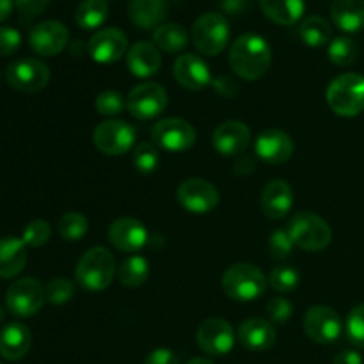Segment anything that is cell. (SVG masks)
<instances>
[{
	"instance_id": "44dd1931",
	"label": "cell",
	"mask_w": 364,
	"mask_h": 364,
	"mask_svg": "<svg viewBox=\"0 0 364 364\" xmlns=\"http://www.w3.org/2000/svg\"><path fill=\"white\" fill-rule=\"evenodd\" d=\"M238 340L244 348L251 352H265L274 347L277 333L272 323L265 318H247L238 329Z\"/></svg>"
},
{
	"instance_id": "ee69618b",
	"label": "cell",
	"mask_w": 364,
	"mask_h": 364,
	"mask_svg": "<svg viewBox=\"0 0 364 364\" xmlns=\"http://www.w3.org/2000/svg\"><path fill=\"white\" fill-rule=\"evenodd\" d=\"M144 364H180V359L169 348H156L146 358Z\"/></svg>"
},
{
	"instance_id": "e575fe53",
	"label": "cell",
	"mask_w": 364,
	"mask_h": 364,
	"mask_svg": "<svg viewBox=\"0 0 364 364\" xmlns=\"http://www.w3.org/2000/svg\"><path fill=\"white\" fill-rule=\"evenodd\" d=\"M132 162H134L135 169L142 174L155 173L156 167L160 164L159 149L151 142H141L135 146L134 155H132Z\"/></svg>"
},
{
	"instance_id": "f6af8a7d",
	"label": "cell",
	"mask_w": 364,
	"mask_h": 364,
	"mask_svg": "<svg viewBox=\"0 0 364 364\" xmlns=\"http://www.w3.org/2000/svg\"><path fill=\"white\" fill-rule=\"evenodd\" d=\"M50 0H14V4L18 6V9L21 11L27 16H38L43 11L46 9Z\"/></svg>"
},
{
	"instance_id": "74e56055",
	"label": "cell",
	"mask_w": 364,
	"mask_h": 364,
	"mask_svg": "<svg viewBox=\"0 0 364 364\" xmlns=\"http://www.w3.org/2000/svg\"><path fill=\"white\" fill-rule=\"evenodd\" d=\"M46 291V301L50 304H66L73 299L75 295V287L70 279H64V277H55V279L50 281L48 284L45 287Z\"/></svg>"
},
{
	"instance_id": "484cf974",
	"label": "cell",
	"mask_w": 364,
	"mask_h": 364,
	"mask_svg": "<svg viewBox=\"0 0 364 364\" xmlns=\"http://www.w3.org/2000/svg\"><path fill=\"white\" fill-rule=\"evenodd\" d=\"M27 263V245L21 238L6 237L0 240V277L18 276Z\"/></svg>"
},
{
	"instance_id": "4316f807",
	"label": "cell",
	"mask_w": 364,
	"mask_h": 364,
	"mask_svg": "<svg viewBox=\"0 0 364 364\" xmlns=\"http://www.w3.org/2000/svg\"><path fill=\"white\" fill-rule=\"evenodd\" d=\"M331 18L345 32H359L364 28V0H334Z\"/></svg>"
},
{
	"instance_id": "277c9868",
	"label": "cell",
	"mask_w": 364,
	"mask_h": 364,
	"mask_svg": "<svg viewBox=\"0 0 364 364\" xmlns=\"http://www.w3.org/2000/svg\"><path fill=\"white\" fill-rule=\"evenodd\" d=\"M265 274L251 263H237L230 267L223 276V290L233 301L251 302L262 297L267 290Z\"/></svg>"
},
{
	"instance_id": "2e32d148",
	"label": "cell",
	"mask_w": 364,
	"mask_h": 364,
	"mask_svg": "<svg viewBox=\"0 0 364 364\" xmlns=\"http://www.w3.org/2000/svg\"><path fill=\"white\" fill-rule=\"evenodd\" d=\"M89 55L100 64L117 63L127 53L128 38L121 28H102L89 39Z\"/></svg>"
},
{
	"instance_id": "3957f363",
	"label": "cell",
	"mask_w": 364,
	"mask_h": 364,
	"mask_svg": "<svg viewBox=\"0 0 364 364\" xmlns=\"http://www.w3.org/2000/svg\"><path fill=\"white\" fill-rule=\"evenodd\" d=\"M326 100L338 116H359L364 110V77L358 73L340 75L327 87Z\"/></svg>"
},
{
	"instance_id": "f1b7e54d",
	"label": "cell",
	"mask_w": 364,
	"mask_h": 364,
	"mask_svg": "<svg viewBox=\"0 0 364 364\" xmlns=\"http://www.w3.org/2000/svg\"><path fill=\"white\" fill-rule=\"evenodd\" d=\"M299 38L302 39L306 46L322 48V46L331 43L333 27H331V23L326 18L318 16V14H311V16L304 18L301 25H299Z\"/></svg>"
},
{
	"instance_id": "83f0119b",
	"label": "cell",
	"mask_w": 364,
	"mask_h": 364,
	"mask_svg": "<svg viewBox=\"0 0 364 364\" xmlns=\"http://www.w3.org/2000/svg\"><path fill=\"white\" fill-rule=\"evenodd\" d=\"M263 14L274 23L294 25L304 14V0H259Z\"/></svg>"
},
{
	"instance_id": "8fae6325",
	"label": "cell",
	"mask_w": 364,
	"mask_h": 364,
	"mask_svg": "<svg viewBox=\"0 0 364 364\" xmlns=\"http://www.w3.org/2000/svg\"><path fill=\"white\" fill-rule=\"evenodd\" d=\"M151 139L156 146L167 151H187L196 142V130L188 121L180 117H166L153 124Z\"/></svg>"
},
{
	"instance_id": "9c48e42d",
	"label": "cell",
	"mask_w": 364,
	"mask_h": 364,
	"mask_svg": "<svg viewBox=\"0 0 364 364\" xmlns=\"http://www.w3.org/2000/svg\"><path fill=\"white\" fill-rule=\"evenodd\" d=\"M167 92L156 82L139 84L128 92L127 109L137 119H153L167 109Z\"/></svg>"
},
{
	"instance_id": "5bb4252c",
	"label": "cell",
	"mask_w": 364,
	"mask_h": 364,
	"mask_svg": "<svg viewBox=\"0 0 364 364\" xmlns=\"http://www.w3.org/2000/svg\"><path fill=\"white\" fill-rule=\"evenodd\" d=\"M199 348L208 355H224L233 350L235 331L230 322L223 318H208L196 333Z\"/></svg>"
},
{
	"instance_id": "d590c367",
	"label": "cell",
	"mask_w": 364,
	"mask_h": 364,
	"mask_svg": "<svg viewBox=\"0 0 364 364\" xmlns=\"http://www.w3.org/2000/svg\"><path fill=\"white\" fill-rule=\"evenodd\" d=\"M299 281H301V276L294 267H277L270 272L269 287L281 294H288L299 287Z\"/></svg>"
},
{
	"instance_id": "ab89813d",
	"label": "cell",
	"mask_w": 364,
	"mask_h": 364,
	"mask_svg": "<svg viewBox=\"0 0 364 364\" xmlns=\"http://www.w3.org/2000/svg\"><path fill=\"white\" fill-rule=\"evenodd\" d=\"M347 338L354 347L364 348V304L355 306L348 315Z\"/></svg>"
},
{
	"instance_id": "f546056e",
	"label": "cell",
	"mask_w": 364,
	"mask_h": 364,
	"mask_svg": "<svg viewBox=\"0 0 364 364\" xmlns=\"http://www.w3.org/2000/svg\"><path fill=\"white\" fill-rule=\"evenodd\" d=\"M153 41H155L156 48L164 50V52L180 53L188 45V32L185 31L183 25L169 21V23H162L155 28Z\"/></svg>"
},
{
	"instance_id": "836d02e7",
	"label": "cell",
	"mask_w": 364,
	"mask_h": 364,
	"mask_svg": "<svg viewBox=\"0 0 364 364\" xmlns=\"http://www.w3.org/2000/svg\"><path fill=\"white\" fill-rule=\"evenodd\" d=\"M87 228L89 223L87 219H85V215H82V213L78 212H68L60 217L57 230H59V235L63 240L78 242L80 238L85 237Z\"/></svg>"
},
{
	"instance_id": "bcb514c9",
	"label": "cell",
	"mask_w": 364,
	"mask_h": 364,
	"mask_svg": "<svg viewBox=\"0 0 364 364\" xmlns=\"http://www.w3.org/2000/svg\"><path fill=\"white\" fill-rule=\"evenodd\" d=\"M333 364H363V358L355 350H343L334 358Z\"/></svg>"
},
{
	"instance_id": "7a4b0ae2",
	"label": "cell",
	"mask_w": 364,
	"mask_h": 364,
	"mask_svg": "<svg viewBox=\"0 0 364 364\" xmlns=\"http://www.w3.org/2000/svg\"><path fill=\"white\" fill-rule=\"evenodd\" d=\"M116 274V259L105 247H91L78 259L75 277L89 291H102L110 287Z\"/></svg>"
},
{
	"instance_id": "816d5d0a",
	"label": "cell",
	"mask_w": 364,
	"mask_h": 364,
	"mask_svg": "<svg viewBox=\"0 0 364 364\" xmlns=\"http://www.w3.org/2000/svg\"><path fill=\"white\" fill-rule=\"evenodd\" d=\"M0 364H2V363H0Z\"/></svg>"
},
{
	"instance_id": "5b68a950",
	"label": "cell",
	"mask_w": 364,
	"mask_h": 364,
	"mask_svg": "<svg viewBox=\"0 0 364 364\" xmlns=\"http://www.w3.org/2000/svg\"><path fill=\"white\" fill-rule=\"evenodd\" d=\"M287 231L297 247L309 252L323 251L333 240L329 224L313 212H301L291 217Z\"/></svg>"
},
{
	"instance_id": "603a6c76",
	"label": "cell",
	"mask_w": 364,
	"mask_h": 364,
	"mask_svg": "<svg viewBox=\"0 0 364 364\" xmlns=\"http://www.w3.org/2000/svg\"><path fill=\"white\" fill-rule=\"evenodd\" d=\"M127 66L132 75L139 78H149L156 75L162 66V55L155 43L139 41L128 50L127 53Z\"/></svg>"
},
{
	"instance_id": "cb8c5ba5",
	"label": "cell",
	"mask_w": 364,
	"mask_h": 364,
	"mask_svg": "<svg viewBox=\"0 0 364 364\" xmlns=\"http://www.w3.org/2000/svg\"><path fill=\"white\" fill-rule=\"evenodd\" d=\"M32 345V334L27 326L20 322L7 323L0 331V355L7 361H20L27 355Z\"/></svg>"
},
{
	"instance_id": "52a82bcc",
	"label": "cell",
	"mask_w": 364,
	"mask_h": 364,
	"mask_svg": "<svg viewBox=\"0 0 364 364\" xmlns=\"http://www.w3.org/2000/svg\"><path fill=\"white\" fill-rule=\"evenodd\" d=\"M137 139V132L130 123L121 119H109L100 123L92 132V142L103 155L121 156L130 151Z\"/></svg>"
},
{
	"instance_id": "d6a6232c",
	"label": "cell",
	"mask_w": 364,
	"mask_h": 364,
	"mask_svg": "<svg viewBox=\"0 0 364 364\" xmlns=\"http://www.w3.org/2000/svg\"><path fill=\"white\" fill-rule=\"evenodd\" d=\"M329 59L331 63L336 64V66H350L358 59V43L354 39L347 38V36H340V38H334L329 43Z\"/></svg>"
},
{
	"instance_id": "4fadbf2b",
	"label": "cell",
	"mask_w": 364,
	"mask_h": 364,
	"mask_svg": "<svg viewBox=\"0 0 364 364\" xmlns=\"http://www.w3.org/2000/svg\"><path fill=\"white\" fill-rule=\"evenodd\" d=\"M176 198L187 212L198 213V215L212 212L219 205L217 188L210 181L201 180V178H188V180L181 181L176 191Z\"/></svg>"
},
{
	"instance_id": "ac0fdd59",
	"label": "cell",
	"mask_w": 364,
	"mask_h": 364,
	"mask_svg": "<svg viewBox=\"0 0 364 364\" xmlns=\"http://www.w3.org/2000/svg\"><path fill=\"white\" fill-rule=\"evenodd\" d=\"M294 139L287 132L277 130V128L263 130L255 141V151L258 159L267 164H272V166L288 162L294 155Z\"/></svg>"
},
{
	"instance_id": "4dcf8cb0",
	"label": "cell",
	"mask_w": 364,
	"mask_h": 364,
	"mask_svg": "<svg viewBox=\"0 0 364 364\" xmlns=\"http://www.w3.org/2000/svg\"><path fill=\"white\" fill-rule=\"evenodd\" d=\"M109 16V2L107 0H82L75 11V21L80 28L92 31L103 25Z\"/></svg>"
},
{
	"instance_id": "f907efd6",
	"label": "cell",
	"mask_w": 364,
	"mask_h": 364,
	"mask_svg": "<svg viewBox=\"0 0 364 364\" xmlns=\"http://www.w3.org/2000/svg\"><path fill=\"white\" fill-rule=\"evenodd\" d=\"M4 316H6V313H4V309H2V308H0V323H2V322H4Z\"/></svg>"
},
{
	"instance_id": "e0dca14e",
	"label": "cell",
	"mask_w": 364,
	"mask_h": 364,
	"mask_svg": "<svg viewBox=\"0 0 364 364\" xmlns=\"http://www.w3.org/2000/svg\"><path fill=\"white\" fill-rule=\"evenodd\" d=\"M109 242L117 251L135 255L148 244V231L141 220L121 217L109 226Z\"/></svg>"
},
{
	"instance_id": "b9f144b4",
	"label": "cell",
	"mask_w": 364,
	"mask_h": 364,
	"mask_svg": "<svg viewBox=\"0 0 364 364\" xmlns=\"http://www.w3.org/2000/svg\"><path fill=\"white\" fill-rule=\"evenodd\" d=\"M267 313H269L270 320L276 323H284L290 320L294 308H291L290 301L284 297H274L270 299L269 304H267Z\"/></svg>"
},
{
	"instance_id": "7bdbcfd3",
	"label": "cell",
	"mask_w": 364,
	"mask_h": 364,
	"mask_svg": "<svg viewBox=\"0 0 364 364\" xmlns=\"http://www.w3.org/2000/svg\"><path fill=\"white\" fill-rule=\"evenodd\" d=\"M21 45V34L13 27H0V57L13 55Z\"/></svg>"
},
{
	"instance_id": "d4e9b609",
	"label": "cell",
	"mask_w": 364,
	"mask_h": 364,
	"mask_svg": "<svg viewBox=\"0 0 364 364\" xmlns=\"http://www.w3.org/2000/svg\"><path fill=\"white\" fill-rule=\"evenodd\" d=\"M169 4L167 0H130L128 4V16L132 23L139 28H156L166 20Z\"/></svg>"
},
{
	"instance_id": "6da1fadb",
	"label": "cell",
	"mask_w": 364,
	"mask_h": 364,
	"mask_svg": "<svg viewBox=\"0 0 364 364\" xmlns=\"http://www.w3.org/2000/svg\"><path fill=\"white\" fill-rule=\"evenodd\" d=\"M272 50L269 41L259 34L240 36L230 48V66L244 80H258L269 71Z\"/></svg>"
},
{
	"instance_id": "8d00e7d4",
	"label": "cell",
	"mask_w": 364,
	"mask_h": 364,
	"mask_svg": "<svg viewBox=\"0 0 364 364\" xmlns=\"http://www.w3.org/2000/svg\"><path fill=\"white\" fill-rule=\"evenodd\" d=\"M95 107L102 116H119L127 109V98L117 91H103L96 96Z\"/></svg>"
},
{
	"instance_id": "ba28073f",
	"label": "cell",
	"mask_w": 364,
	"mask_h": 364,
	"mask_svg": "<svg viewBox=\"0 0 364 364\" xmlns=\"http://www.w3.org/2000/svg\"><path fill=\"white\" fill-rule=\"evenodd\" d=\"M45 301V287L34 277H23V279L14 281L6 295L7 309L20 318H28L41 311Z\"/></svg>"
},
{
	"instance_id": "681fc988",
	"label": "cell",
	"mask_w": 364,
	"mask_h": 364,
	"mask_svg": "<svg viewBox=\"0 0 364 364\" xmlns=\"http://www.w3.org/2000/svg\"><path fill=\"white\" fill-rule=\"evenodd\" d=\"M187 364H213V363L210 361V359H205V358H194V359H191Z\"/></svg>"
},
{
	"instance_id": "9a60e30c",
	"label": "cell",
	"mask_w": 364,
	"mask_h": 364,
	"mask_svg": "<svg viewBox=\"0 0 364 364\" xmlns=\"http://www.w3.org/2000/svg\"><path fill=\"white\" fill-rule=\"evenodd\" d=\"M70 41L66 25L57 20H46L36 25L28 34V45L38 55L53 57L63 52Z\"/></svg>"
},
{
	"instance_id": "ffe728a7",
	"label": "cell",
	"mask_w": 364,
	"mask_h": 364,
	"mask_svg": "<svg viewBox=\"0 0 364 364\" xmlns=\"http://www.w3.org/2000/svg\"><path fill=\"white\" fill-rule=\"evenodd\" d=\"M173 71L178 84L183 85L185 89H191V91L205 89L212 82L208 64L194 53H183V55L178 57Z\"/></svg>"
},
{
	"instance_id": "1f68e13d",
	"label": "cell",
	"mask_w": 364,
	"mask_h": 364,
	"mask_svg": "<svg viewBox=\"0 0 364 364\" xmlns=\"http://www.w3.org/2000/svg\"><path fill=\"white\" fill-rule=\"evenodd\" d=\"M119 281L128 288H137L148 281L149 277V263L142 256H130L123 259L117 269Z\"/></svg>"
},
{
	"instance_id": "7c38bea8",
	"label": "cell",
	"mask_w": 364,
	"mask_h": 364,
	"mask_svg": "<svg viewBox=\"0 0 364 364\" xmlns=\"http://www.w3.org/2000/svg\"><path fill=\"white\" fill-rule=\"evenodd\" d=\"M304 331L309 340L320 345H331L340 340L341 318L329 306H313L304 316Z\"/></svg>"
},
{
	"instance_id": "7402d4cb",
	"label": "cell",
	"mask_w": 364,
	"mask_h": 364,
	"mask_svg": "<svg viewBox=\"0 0 364 364\" xmlns=\"http://www.w3.org/2000/svg\"><path fill=\"white\" fill-rule=\"evenodd\" d=\"M294 206V191L284 180H272L262 192V210L269 219L279 220Z\"/></svg>"
},
{
	"instance_id": "60d3db41",
	"label": "cell",
	"mask_w": 364,
	"mask_h": 364,
	"mask_svg": "<svg viewBox=\"0 0 364 364\" xmlns=\"http://www.w3.org/2000/svg\"><path fill=\"white\" fill-rule=\"evenodd\" d=\"M294 242H291L290 235L287 230H277L274 231L272 237L269 240V249L270 255L274 259H284L291 255L294 251Z\"/></svg>"
},
{
	"instance_id": "8992f818",
	"label": "cell",
	"mask_w": 364,
	"mask_h": 364,
	"mask_svg": "<svg viewBox=\"0 0 364 364\" xmlns=\"http://www.w3.org/2000/svg\"><path fill=\"white\" fill-rule=\"evenodd\" d=\"M192 43L203 55L215 57L230 41V23L223 13H205L192 25Z\"/></svg>"
},
{
	"instance_id": "d6986e66",
	"label": "cell",
	"mask_w": 364,
	"mask_h": 364,
	"mask_svg": "<svg viewBox=\"0 0 364 364\" xmlns=\"http://www.w3.org/2000/svg\"><path fill=\"white\" fill-rule=\"evenodd\" d=\"M212 144L220 155L240 156L251 144V130L242 121H226L213 130Z\"/></svg>"
},
{
	"instance_id": "30bf717a",
	"label": "cell",
	"mask_w": 364,
	"mask_h": 364,
	"mask_svg": "<svg viewBox=\"0 0 364 364\" xmlns=\"http://www.w3.org/2000/svg\"><path fill=\"white\" fill-rule=\"evenodd\" d=\"M7 84L20 92H39L48 85L50 70L39 59H18L7 66Z\"/></svg>"
},
{
	"instance_id": "c3c4849f",
	"label": "cell",
	"mask_w": 364,
	"mask_h": 364,
	"mask_svg": "<svg viewBox=\"0 0 364 364\" xmlns=\"http://www.w3.org/2000/svg\"><path fill=\"white\" fill-rule=\"evenodd\" d=\"M13 13V0H0V21L7 20Z\"/></svg>"
},
{
	"instance_id": "f35d334b",
	"label": "cell",
	"mask_w": 364,
	"mask_h": 364,
	"mask_svg": "<svg viewBox=\"0 0 364 364\" xmlns=\"http://www.w3.org/2000/svg\"><path fill=\"white\" fill-rule=\"evenodd\" d=\"M50 235H52V228L46 220L36 219L25 226L23 235H21V240L25 242V245L28 247H41L46 242L50 240Z\"/></svg>"
},
{
	"instance_id": "7dc6e473",
	"label": "cell",
	"mask_w": 364,
	"mask_h": 364,
	"mask_svg": "<svg viewBox=\"0 0 364 364\" xmlns=\"http://www.w3.org/2000/svg\"><path fill=\"white\" fill-rule=\"evenodd\" d=\"M220 7H223L226 13L238 14L247 7V0H223V2H220Z\"/></svg>"
}]
</instances>
